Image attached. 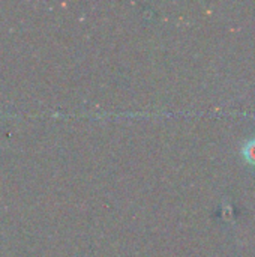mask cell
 Segmentation results:
<instances>
[{
  "label": "cell",
  "mask_w": 255,
  "mask_h": 257,
  "mask_svg": "<svg viewBox=\"0 0 255 257\" xmlns=\"http://www.w3.org/2000/svg\"><path fill=\"white\" fill-rule=\"evenodd\" d=\"M242 155H243V158H245L251 166H254L255 167V139L254 140L246 142V143L243 145V148H242Z\"/></svg>",
  "instance_id": "6da1fadb"
}]
</instances>
